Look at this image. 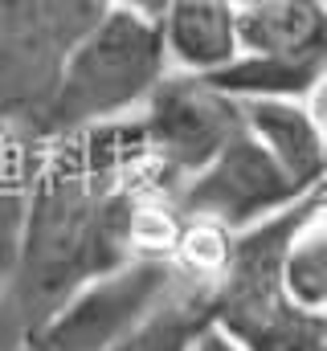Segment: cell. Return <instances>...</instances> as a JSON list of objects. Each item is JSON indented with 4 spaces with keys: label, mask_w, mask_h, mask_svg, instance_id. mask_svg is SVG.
I'll use <instances>...</instances> for the list:
<instances>
[{
    "label": "cell",
    "mask_w": 327,
    "mask_h": 351,
    "mask_svg": "<svg viewBox=\"0 0 327 351\" xmlns=\"http://www.w3.org/2000/svg\"><path fill=\"white\" fill-rule=\"evenodd\" d=\"M131 119L41 139L16 258L4 278L25 335L82 286L135 262V213L148 196Z\"/></svg>",
    "instance_id": "cell-1"
},
{
    "label": "cell",
    "mask_w": 327,
    "mask_h": 351,
    "mask_svg": "<svg viewBox=\"0 0 327 351\" xmlns=\"http://www.w3.org/2000/svg\"><path fill=\"white\" fill-rule=\"evenodd\" d=\"M324 188H311L291 208L229 237L225 265L205 294V323L238 351H327V319L303 311L282 290V250L295 225Z\"/></svg>",
    "instance_id": "cell-2"
},
{
    "label": "cell",
    "mask_w": 327,
    "mask_h": 351,
    "mask_svg": "<svg viewBox=\"0 0 327 351\" xmlns=\"http://www.w3.org/2000/svg\"><path fill=\"white\" fill-rule=\"evenodd\" d=\"M164 74L168 58L156 21L115 4L66 58L37 123V139L131 119Z\"/></svg>",
    "instance_id": "cell-3"
},
{
    "label": "cell",
    "mask_w": 327,
    "mask_h": 351,
    "mask_svg": "<svg viewBox=\"0 0 327 351\" xmlns=\"http://www.w3.org/2000/svg\"><path fill=\"white\" fill-rule=\"evenodd\" d=\"M131 131L148 188L176 196L242 131V106L209 78L168 70L131 114Z\"/></svg>",
    "instance_id": "cell-4"
},
{
    "label": "cell",
    "mask_w": 327,
    "mask_h": 351,
    "mask_svg": "<svg viewBox=\"0 0 327 351\" xmlns=\"http://www.w3.org/2000/svg\"><path fill=\"white\" fill-rule=\"evenodd\" d=\"M115 0H0V114L37 135L66 58Z\"/></svg>",
    "instance_id": "cell-5"
},
{
    "label": "cell",
    "mask_w": 327,
    "mask_h": 351,
    "mask_svg": "<svg viewBox=\"0 0 327 351\" xmlns=\"http://www.w3.org/2000/svg\"><path fill=\"white\" fill-rule=\"evenodd\" d=\"M172 274L164 262H127L123 269L82 286L49 319H41L16 351H115L164 302Z\"/></svg>",
    "instance_id": "cell-6"
},
{
    "label": "cell",
    "mask_w": 327,
    "mask_h": 351,
    "mask_svg": "<svg viewBox=\"0 0 327 351\" xmlns=\"http://www.w3.org/2000/svg\"><path fill=\"white\" fill-rule=\"evenodd\" d=\"M311 188H299L245 131H238L172 200L188 217H201L225 233H242L291 208Z\"/></svg>",
    "instance_id": "cell-7"
},
{
    "label": "cell",
    "mask_w": 327,
    "mask_h": 351,
    "mask_svg": "<svg viewBox=\"0 0 327 351\" xmlns=\"http://www.w3.org/2000/svg\"><path fill=\"white\" fill-rule=\"evenodd\" d=\"M238 106H242V131L299 188H324V90L311 98H245Z\"/></svg>",
    "instance_id": "cell-8"
},
{
    "label": "cell",
    "mask_w": 327,
    "mask_h": 351,
    "mask_svg": "<svg viewBox=\"0 0 327 351\" xmlns=\"http://www.w3.org/2000/svg\"><path fill=\"white\" fill-rule=\"evenodd\" d=\"M156 29L176 74L213 78L238 58V8L229 0H172Z\"/></svg>",
    "instance_id": "cell-9"
},
{
    "label": "cell",
    "mask_w": 327,
    "mask_h": 351,
    "mask_svg": "<svg viewBox=\"0 0 327 351\" xmlns=\"http://www.w3.org/2000/svg\"><path fill=\"white\" fill-rule=\"evenodd\" d=\"M238 53L327 58V0H258L238 8Z\"/></svg>",
    "instance_id": "cell-10"
},
{
    "label": "cell",
    "mask_w": 327,
    "mask_h": 351,
    "mask_svg": "<svg viewBox=\"0 0 327 351\" xmlns=\"http://www.w3.org/2000/svg\"><path fill=\"white\" fill-rule=\"evenodd\" d=\"M327 58H249L238 53L209 82L229 98H311L324 90Z\"/></svg>",
    "instance_id": "cell-11"
},
{
    "label": "cell",
    "mask_w": 327,
    "mask_h": 351,
    "mask_svg": "<svg viewBox=\"0 0 327 351\" xmlns=\"http://www.w3.org/2000/svg\"><path fill=\"white\" fill-rule=\"evenodd\" d=\"M37 152H41V139L0 114V282L8 278L16 258V237L29 208Z\"/></svg>",
    "instance_id": "cell-12"
},
{
    "label": "cell",
    "mask_w": 327,
    "mask_h": 351,
    "mask_svg": "<svg viewBox=\"0 0 327 351\" xmlns=\"http://www.w3.org/2000/svg\"><path fill=\"white\" fill-rule=\"evenodd\" d=\"M282 290L291 294L295 306L324 315L327 306V225H324V200L303 213L295 233L286 237L282 250Z\"/></svg>",
    "instance_id": "cell-13"
},
{
    "label": "cell",
    "mask_w": 327,
    "mask_h": 351,
    "mask_svg": "<svg viewBox=\"0 0 327 351\" xmlns=\"http://www.w3.org/2000/svg\"><path fill=\"white\" fill-rule=\"evenodd\" d=\"M201 327H205V298L172 282L164 302L131 335L127 351H188Z\"/></svg>",
    "instance_id": "cell-14"
},
{
    "label": "cell",
    "mask_w": 327,
    "mask_h": 351,
    "mask_svg": "<svg viewBox=\"0 0 327 351\" xmlns=\"http://www.w3.org/2000/svg\"><path fill=\"white\" fill-rule=\"evenodd\" d=\"M21 343H25V327H21V319L8 302V290L0 282V351H16Z\"/></svg>",
    "instance_id": "cell-15"
},
{
    "label": "cell",
    "mask_w": 327,
    "mask_h": 351,
    "mask_svg": "<svg viewBox=\"0 0 327 351\" xmlns=\"http://www.w3.org/2000/svg\"><path fill=\"white\" fill-rule=\"evenodd\" d=\"M188 351H238V348H234L221 331H213V327L205 323V327L196 331V339H192V348H188Z\"/></svg>",
    "instance_id": "cell-16"
},
{
    "label": "cell",
    "mask_w": 327,
    "mask_h": 351,
    "mask_svg": "<svg viewBox=\"0 0 327 351\" xmlns=\"http://www.w3.org/2000/svg\"><path fill=\"white\" fill-rule=\"evenodd\" d=\"M119 8H127V12H139V16H148V21H160L164 8L172 4V0H115Z\"/></svg>",
    "instance_id": "cell-17"
},
{
    "label": "cell",
    "mask_w": 327,
    "mask_h": 351,
    "mask_svg": "<svg viewBox=\"0 0 327 351\" xmlns=\"http://www.w3.org/2000/svg\"><path fill=\"white\" fill-rule=\"evenodd\" d=\"M229 4H234V8H242V4H258V0H229Z\"/></svg>",
    "instance_id": "cell-18"
},
{
    "label": "cell",
    "mask_w": 327,
    "mask_h": 351,
    "mask_svg": "<svg viewBox=\"0 0 327 351\" xmlns=\"http://www.w3.org/2000/svg\"><path fill=\"white\" fill-rule=\"evenodd\" d=\"M127 343H131V339H127ZM127 343H123V348H115V351H127Z\"/></svg>",
    "instance_id": "cell-19"
}]
</instances>
